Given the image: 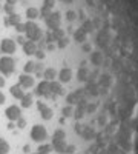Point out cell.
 <instances>
[{
    "mask_svg": "<svg viewBox=\"0 0 138 154\" xmlns=\"http://www.w3.org/2000/svg\"><path fill=\"white\" fill-rule=\"evenodd\" d=\"M49 91H51V86H49V82L48 80H43L37 85V94L39 96H48Z\"/></svg>",
    "mask_w": 138,
    "mask_h": 154,
    "instance_id": "7",
    "label": "cell"
},
{
    "mask_svg": "<svg viewBox=\"0 0 138 154\" xmlns=\"http://www.w3.org/2000/svg\"><path fill=\"white\" fill-rule=\"evenodd\" d=\"M35 56H37V59H43L45 57V53H43V51H35Z\"/></svg>",
    "mask_w": 138,
    "mask_h": 154,
    "instance_id": "26",
    "label": "cell"
},
{
    "mask_svg": "<svg viewBox=\"0 0 138 154\" xmlns=\"http://www.w3.org/2000/svg\"><path fill=\"white\" fill-rule=\"evenodd\" d=\"M16 29H17L19 32H25V31H26V25H22V23H19L17 26H16Z\"/></svg>",
    "mask_w": 138,
    "mask_h": 154,
    "instance_id": "22",
    "label": "cell"
},
{
    "mask_svg": "<svg viewBox=\"0 0 138 154\" xmlns=\"http://www.w3.org/2000/svg\"><path fill=\"white\" fill-rule=\"evenodd\" d=\"M58 20H60V17H58V12L57 14H49V16H46V19H45V22H46V25L49 28H57V25H58Z\"/></svg>",
    "mask_w": 138,
    "mask_h": 154,
    "instance_id": "8",
    "label": "cell"
},
{
    "mask_svg": "<svg viewBox=\"0 0 138 154\" xmlns=\"http://www.w3.org/2000/svg\"><path fill=\"white\" fill-rule=\"evenodd\" d=\"M49 86H51V91H52V93H61V86H60L58 83L52 82V83H49Z\"/></svg>",
    "mask_w": 138,
    "mask_h": 154,
    "instance_id": "20",
    "label": "cell"
},
{
    "mask_svg": "<svg viewBox=\"0 0 138 154\" xmlns=\"http://www.w3.org/2000/svg\"><path fill=\"white\" fill-rule=\"evenodd\" d=\"M20 102H22V106L23 108H29L31 105H32V94L31 93H25V96L20 99Z\"/></svg>",
    "mask_w": 138,
    "mask_h": 154,
    "instance_id": "12",
    "label": "cell"
},
{
    "mask_svg": "<svg viewBox=\"0 0 138 154\" xmlns=\"http://www.w3.org/2000/svg\"><path fill=\"white\" fill-rule=\"evenodd\" d=\"M66 16H68V20H72L74 19V12H68Z\"/></svg>",
    "mask_w": 138,
    "mask_h": 154,
    "instance_id": "30",
    "label": "cell"
},
{
    "mask_svg": "<svg viewBox=\"0 0 138 154\" xmlns=\"http://www.w3.org/2000/svg\"><path fill=\"white\" fill-rule=\"evenodd\" d=\"M5 114H6V117L9 120H17V119H20V116H22V109L17 105H11V106L6 108Z\"/></svg>",
    "mask_w": 138,
    "mask_h": 154,
    "instance_id": "5",
    "label": "cell"
},
{
    "mask_svg": "<svg viewBox=\"0 0 138 154\" xmlns=\"http://www.w3.org/2000/svg\"><path fill=\"white\" fill-rule=\"evenodd\" d=\"M34 71H35V63L28 62L26 65H25V74H31V72H34Z\"/></svg>",
    "mask_w": 138,
    "mask_h": 154,
    "instance_id": "19",
    "label": "cell"
},
{
    "mask_svg": "<svg viewBox=\"0 0 138 154\" xmlns=\"http://www.w3.org/2000/svg\"><path fill=\"white\" fill-rule=\"evenodd\" d=\"M5 85V79H3V77H0V88H2Z\"/></svg>",
    "mask_w": 138,
    "mask_h": 154,
    "instance_id": "31",
    "label": "cell"
},
{
    "mask_svg": "<svg viewBox=\"0 0 138 154\" xmlns=\"http://www.w3.org/2000/svg\"><path fill=\"white\" fill-rule=\"evenodd\" d=\"M75 38H77V40H78V42H83V38H84V34L78 31L77 34H75Z\"/></svg>",
    "mask_w": 138,
    "mask_h": 154,
    "instance_id": "25",
    "label": "cell"
},
{
    "mask_svg": "<svg viewBox=\"0 0 138 154\" xmlns=\"http://www.w3.org/2000/svg\"><path fill=\"white\" fill-rule=\"evenodd\" d=\"M58 40H60V42H58V46H60V48H65V46H66L68 38H58Z\"/></svg>",
    "mask_w": 138,
    "mask_h": 154,
    "instance_id": "23",
    "label": "cell"
},
{
    "mask_svg": "<svg viewBox=\"0 0 138 154\" xmlns=\"http://www.w3.org/2000/svg\"><path fill=\"white\" fill-rule=\"evenodd\" d=\"M19 85L22 88H32L34 85V77L29 75V74H22L19 77Z\"/></svg>",
    "mask_w": 138,
    "mask_h": 154,
    "instance_id": "6",
    "label": "cell"
},
{
    "mask_svg": "<svg viewBox=\"0 0 138 154\" xmlns=\"http://www.w3.org/2000/svg\"><path fill=\"white\" fill-rule=\"evenodd\" d=\"M39 108H40V114H42V119H45V120H49L52 117V111L49 109L46 105H43V103H39Z\"/></svg>",
    "mask_w": 138,
    "mask_h": 154,
    "instance_id": "11",
    "label": "cell"
},
{
    "mask_svg": "<svg viewBox=\"0 0 138 154\" xmlns=\"http://www.w3.org/2000/svg\"><path fill=\"white\" fill-rule=\"evenodd\" d=\"M35 154H40V152H35Z\"/></svg>",
    "mask_w": 138,
    "mask_h": 154,
    "instance_id": "32",
    "label": "cell"
},
{
    "mask_svg": "<svg viewBox=\"0 0 138 154\" xmlns=\"http://www.w3.org/2000/svg\"><path fill=\"white\" fill-rule=\"evenodd\" d=\"M49 149H51V148H49L48 145H45V146H40V148H39V152H40V154H48Z\"/></svg>",
    "mask_w": 138,
    "mask_h": 154,
    "instance_id": "21",
    "label": "cell"
},
{
    "mask_svg": "<svg viewBox=\"0 0 138 154\" xmlns=\"http://www.w3.org/2000/svg\"><path fill=\"white\" fill-rule=\"evenodd\" d=\"M25 32H26L28 38L32 40V42L42 38V31H40V28L37 26L35 23H26V31H25Z\"/></svg>",
    "mask_w": 138,
    "mask_h": 154,
    "instance_id": "1",
    "label": "cell"
},
{
    "mask_svg": "<svg viewBox=\"0 0 138 154\" xmlns=\"http://www.w3.org/2000/svg\"><path fill=\"white\" fill-rule=\"evenodd\" d=\"M43 75H45V80H54L55 77H57V71L52 69V68H46L45 72H43Z\"/></svg>",
    "mask_w": 138,
    "mask_h": 154,
    "instance_id": "14",
    "label": "cell"
},
{
    "mask_svg": "<svg viewBox=\"0 0 138 154\" xmlns=\"http://www.w3.org/2000/svg\"><path fill=\"white\" fill-rule=\"evenodd\" d=\"M12 71H14V60H12L11 57L5 56L0 59V72H3V74H11Z\"/></svg>",
    "mask_w": 138,
    "mask_h": 154,
    "instance_id": "2",
    "label": "cell"
},
{
    "mask_svg": "<svg viewBox=\"0 0 138 154\" xmlns=\"http://www.w3.org/2000/svg\"><path fill=\"white\" fill-rule=\"evenodd\" d=\"M54 6V0H45L43 2V16H48V11Z\"/></svg>",
    "mask_w": 138,
    "mask_h": 154,
    "instance_id": "18",
    "label": "cell"
},
{
    "mask_svg": "<svg viewBox=\"0 0 138 154\" xmlns=\"http://www.w3.org/2000/svg\"><path fill=\"white\" fill-rule=\"evenodd\" d=\"M0 51H2L3 54H12L16 51V42L11 40V38H3L2 43H0Z\"/></svg>",
    "mask_w": 138,
    "mask_h": 154,
    "instance_id": "4",
    "label": "cell"
},
{
    "mask_svg": "<svg viewBox=\"0 0 138 154\" xmlns=\"http://www.w3.org/2000/svg\"><path fill=\"white\" fill-rule=\"evenodd\" d=\"M39 14H40V12H39L37 8H28V11H26V17L28 19H37Z\"/></svg>",
    "mask_w": 138,
    "mask_h": 154,
    "instance_id": "16",
    "label": "cell"
},
{
    "mask_svg": "<svg viewBox=\"0 0 138 154\" xmlns=\"http://www.w3.org/2000/svg\"><path fill=\"white\" fill-rule=\"evenodd\" d=\"M46 130L42 126V125H35V126H32V130H31V137L34 139V140H37V142H42V140H45L46 139Z\"/></svg>",
    "mask_w": 138,
    "mask_h": 154,
    "instance_id": "3",
    "label": "cell"
},
{
    "mask_svg": "<svg viewBox=\"0 0 138 154\" xmlns=\"http://www.w3.org/2000/svg\"><path fill=\"white\" fill-rule=\"evenodd\" d=\"M25 123H26V122H25L23 119H17V125H19V128H23Z\"/></svg>",
    "mask_w": 138,
    "mask_h": 154,
    "instance_id": "27",
    "label": "cell"
},
{
    "mask_svg": "<svg viewBox=\"0 0 138 154\" xmlns=\"http://www.w3.org/2000/svg\"><path fill=\"white\" fill-rule=\"evenodd\" d=\"M5 100H6V99H5V94H3L2 91H0V105L5 103Z\"/></svg>",
    "mask_w": 138,
    "mask_h": 154,
    "instance_id": "28",
    "label": "cell"
},
{
    "mask_svg": "<svg viewBox=\"0 0 138 154\" xmlns=\"http://www.w3.org/2000/svg\"><path fill=\"white\" fill-rule=\"evenodd\" d=\"M9 152V145L5 139H0V154H8Z\"/></svg>",
    "mask_w": 138,
    "mask_h": 154,
    "instance_id": "17",
    "label": "cell"
},
{
    "mask_svg": "<svg viewBox=\"0 0 138 154\" xmlns=\"http://www.w3.org/2000/svg\"><path fill=\"white\" fill-rule=\"evenodd\" d=\"M17 3V0H6V5H11V6H14Z\"/></svg>",
    "mask_w": 138,
    "mask_h": 154,
    "instance_id": "29",
    "label": "cell"
},
{
    "mask_svg": "<svg viewBox=\"0 0 138 154\" xmlns=\"http://www.w3.org/2000/svg\"><path fill=\"white\" fill-rule=\"evenodd\" d=\"M23 51H25V54H28V56H32V54H35V51H37L35 42H32V40L25 42V43H23Z\"/></svg>",
    "mask_w": 138,
    "mask_h": 154,
    "instance_id": "9",
    "label": "cell"
},
{
    "mask_svg": "<svg viewBox=\"0 0 138 154\" xmlns=\"http://www.w3.org/2000/svg\"><path fill=\"white\" fill-rule=\"evenodd\" d=\"M71 69H68V68H65V69H61L60 72H58V77H60V80L61 82H69V79H71Z\"/></svg>",
    "mask_w": 138,
    "mask_h": 154,
    "instance_id": "15",
    "label": "cell"
},
{
    "mask_svg": "<svg viewBox=\"0 0 138 154\" xmlns=\"http://www.w3.org/2000/svg\"><path fill=\"white\" fill-rule=\"evenodd\" d=\"M5 11L8 12V14H12V12H14V6H11V5H5Z\"/></svg>",
    "mask_w": 138,
    "mask_h": 154,
    "instance_id": "24",
    "label": "cell"
},
{
    "mask_svg": "<svg viewBox=\"0 0 138 154\" xmlns=\"http://www.w3.org/2000/svg\"><path fill=\"white\" fill-rule=\"evenodd\" d=\"M5 23L9 25V26H17L20 23V16H17L16 12H12V14H8L6 19H5Z\"/></svg>",
    "mask_w": 138,
    "mask_h": 154,
    "instance_id": "10",
    "label": "cell"
},
{
    "mask_svg": "<svg viewBox=\"0 0 138 154\" xmlns=\"http://www.w3.org/2000/svg\"><path fill=\"white\" fill-rule=\"evenodd\" d=\"M11 94L14 96L16 99H22L25 96V91H23V88L20 85H16V86H12L11 88Z\"/></svg>",
    "mask_w": 138,
    "mask_h": 154,
    "instance_id": "13",
    "label": "cell"
}]
</instances>
